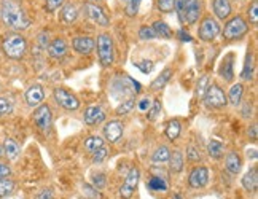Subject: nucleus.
Masks as SVG:
<instances>
[{
    "instance_id": "f257e3e1",
    "label": "nucleus",
    "mask_w": 258,
    "mask_h": 199,
    "mask_svg": "<svg viewBox=\"0 0 258 199\" xmlns=\"http://www.w3.org/2000/svg\"><path fill=\"white\" fill-rule=\"evenodd\" d=\"M0 16H2V23L13 31H24L31 26V19L27 18L18 0H2Z\"/></svg>"
},
{
    "instance_id": "f03ea898",
    "label": "nucleus",
    "mask_w": 258,
    "mask_h": 199,
    "mask_svg": "<svg viewBox=\"0 0 258 199\" xmlns=\"http://www.w3.org/2000/svg\"><path fill=\"white\" fill-rule=\"evenodd\" d=\"M174 10L182 24H195L203 13L201 0H174Z\"/></svg>"
},
{
    "instance_id": "7ed1b4c3",
    "label": "nucleus",
    "mask_w": 258,
    "mask_h": 199,
    "mask_svg": "<svg viewBox=\"0 0 258 199\" xmlns=\"http://www.w3.org/2000/svg\"><path fill=\"white\" fill-rule=\"evenodd\" d=\"M2 51L10 59H21L27 51V40L18 32H8L2 38Z\"/></svg>"
},
{
    "instance_id": "20e7f679",
    "label": "nucleus",
    "mask_w": 258,
    "mask_h": 199,
    "mask_svg": "<svg viewBox=\"0 0 258 199\" xmlns=\"http://www.w3.org/2000/svg\"><path fill=\"white\" fill-rule=\"evenodd\" d=\"M97 56H99V62L102 67H110L115 61V45H113V38L108 32H102L97 37Z\"/></svg>"
},
{
    "instance_id": "39448f33",
    "label": "nucleus",
    "mask_w": 258,
    "mask_h": 199,
    "mask_svg": "<svg viewBox=\"0 0 258 199\" xmlns=\"http://www.w3.org/2000/svg\"><path fill=\"white\" fill-rule=\"evenodd\" d=\"M247 32H249V24H247V21L242 16L237 15V16L231 18L230 21L226 23L222 37L225 40H228V42H233V40L242 38Z\"/></svg>"
},
{
    "instance_id": "423d86ee",
    "label": "nucleus",
    "mask_w": 258,
    "mask_h": 199,
    "mask_svg": "<svg viewBox=\"0 0 258 199\" xmlns=\"http://www.w3.org/2000/svg\"><path fill=\"white\" fill-rule=\"evenodd\" d=\"M203 101H204V105L212 110V108H223L228 104V97L220 86L212 83L207 86V91L203 97Z\"/></svg>"
},
{
    "instance_id": "0eeeda50",
    "label": "nucleus",
    "mask_w": 258,
    "mask_h": 199,
    "mask_svg": "<svg viewBox=\"0 0 258 199\" xmlns=\"http://www.w3.org/2000/svg\"><path fill=\"white\" fill-rule=\"evenodd\" d=\"M53 96H54V101L59 107H62L64 110H69V112H75L80 108V101L77 99L75 94H72L71 91H67L64 88H56L53 91Z\"/></svg>"
},
{
    "instance_id": "6e6552de",
    "label": "nucleus",
    "mask_w": 258,
    "mask_h": 199,
    "mask_svg": "<svg viewBox=\"0 0 258 199\" xmlns=\"http://www.w3.org/2000/svg\"><path fill=\"white\" fill-rule=\"evenodd\" d=\"M220 32H222V29L217 19H214L212 16H206L203 19L200 29H198V37H200L203 42H212V40H215L220 35Z\"/></svg>"
},
{
    "instance_id": "1a4fd4ad",
    "label": "nucleus",
    "mask_w": 258,
    "mask_h": 199,
    "mask_svg": "<svg viewBox=\"0 0 258 199\" xmlns=\"http://www.w3.org/2000/svg\"><path fill=\"white\" fill-rule=\"evenodd\" d=\"M32 119L35 126L40 129L42 132H48L51 129L53 124V113H51V108H49L48 104H42L35 108V112L32 115Z\"/></svg>"
},
{
    "instance_id": "9d476101",
    "label": "nucleus",
    "mask_w": 258,
    "mask_h": 199,
    "mask_svg": "<svg viewBox=\"0 0 258 199\" xmlns=\"http://www.w3.org/2000/svg\"><path fill=\"white\" fill-rule=\"evenodd\" d=\"M83 12H85V16L89 19V21H93L97 26L108 27V24H110V19H108V16L104 13V10L99 5H96L94 2H85Z\"/></svg>"
},
{
    "instance_id": "9b49d317",
    "label": "nucleus",
    "mask_w": 258,
    "mask_h": 199,
    "mask_svg": "<svg viewBox=\"0 0 258 199\" xmlns=\"http://www.w3.org/2000/svg\"><path fill=\"white\" fill-rule=\"evenodd\" d=\"M139 180H141V171H139V167H133L131 171L127 172V175L124 178V183L120 188L121 199H131V196L134 194L136 188L139 185Z\"/></svg>"
},
{
    "instance_id": "f8f14e48",
    "label": "nucleus",
    "mask_w": 258,
    "mask_h": 199,
    "mask_svg": "<svg viewBox=\"0 0 258 199\" xmlns=\"http://www.w3.org/2000/svg\"><path fill=\"white\" fill-rule=\"evenodd\" d=\"M209 182V169L206 166H198L195 167L190 177H188V183H190L191 188L195 190H200V188H204Z\"/></svg>"
},
{
    "instance_id": "ddd939ff",
    "label": "nucleus",
    "mask_w": 258,
    "mask_h": 199,
    "mask_svg": "<svg viewBox=\"0 0 258 199\" xmlns=\"http://www.w3.org/2000/svg\"><path fill=\"white\" fill-rule=\"evenodd\" d=\"M123 131H124V127L120 119H110V121L104 126V136L107 139V142H110V144H116L120 141Z\"/></svg>"
},
{
    "instance_id": "4468645a",
    "label": "nucleus",
    "mask_w": 258,
    "mask_h": 199,
    "mask_svg": "<svg viewBox=\"0 0 258 199\" xmlns=\"http://www.w3.org/2000/svg\"><path fill=\"white\" fill-rule=\"evenodd\" d=\"M72 48H74L75 53L82 54V56H88V54H91L94 51L96 42H94V38H91V37L80 35V37H75L72 40Z\"/></svg>"
},
{
    "instance_id": "2eb2a0df",
    "label": "nucleus",
    "mask_w": 258,
    "mask_h": 199,
    "mask_svg": "<svg viewBox=\"0 0 258 199\" xmlns=\"http://www.w3.org/2000/svg\"><path fill=\"white\" fill-rule=\"evenodd\" d=\"M83 119H85V124L88 126H96V124H101L105 121V112L101 105H89L85 113H83Z\"/></svg>"
},
{
    "instance_id": "dca6fc26",
    "label": "nucleus",
    "mask_w": 258,
    "mask_h": 199,
    "mask_svg": "<svg viewBox=\"0 0 258 199\" xmlns=\"http://www.w3.org/2000/svg\"><path fill=\"white\" fill-rule=\"evenodd\" d=\"M24 99H26V104L29 107H38L42 105L45 101V91L42 85H32L27 88V91L24 93Z\"/></svg>"
},
{
    "instance_id": "f3484780",
    "label": "nucleus",
    "mask_w": 258,
    "mask_h": 199,
    "mask_svg": "<svg viewBox=\"0 0 258 199\" xmlns=\"http://www.w3.org/2000/svg\"><path fill=\"white\" fill-rule=\"evenodd\" d=\"M69 51V43L64 38H54L51 43L48 45V54L53 59H61Z\"/></svg>"
},
{
    "instance_id": "a211bd4d",
    "label": "nucleus",
    "mask_w": 258,
    "mask_h": 199,
    "mask_svg": "<svg viewBox=\"0 0 258 199\" xmlns=\"http://www.w3.org/2000/svg\"><path fill=\"white\" fill-rule=\"evenodd\" d=\"M234 54L230 53V54H226L225 59H223V62L220 65V69H218V74H220V77L225 80V82H233L234 80Z\"/></svg>"
},
{
    "instance_id": "6ab92c4d",
    "label": "nucleus",
    "mask_w": 258,
    "mask_h": 199,
    "mask_svg": "<svg viewBox=\"0 0 258 199\" xmlns=\"http://www.w3.org/2000/svg\"><path fill=\"white\" fill-rule=\"evenodd\" d=\"M225 167H226V171L236 175V174H239L241 172V169H242V158L239 153H236V152H230L226 155L225 158Z\"/></svg>"
},
{
    "instance_id": "aec40b11",
    "label": "nucleus",
    "mask_w": 258,
    "mask_h": 199,
    "mask_svg": "<svg viewBox=\"0 0 258 199\" xmlns=\"http://www.w3.org/2000/svg\"><path fill=\"white\" fill-rule=\"evenodd\" d=\"M59 18H61V21L67 26H71L77 21L78 18V8L75 4H64L61 7V15H59Z\"/></svg>"
},
{
    "instance_id": "412c9836",
    "label": "nucleus",
    "mask_w": 258,
    "mask_h": 199,
    "mask_svg": "<svg viewBox=\"0 0 258 199\" xmlns=\"http://www.w3.org/2000/svg\"><path fill=\"white\" fill-rule=\"evenodd\" d=\"M231 12L233 8L230 0H214V13L220 21H225V19L230 18Z\"/></svg>"
},
{
    "instance_id": "4be33fe9",
    "label": "nucleus",
    "mask_w": 258,
    "mask_h": 199,
    "mask_svg": "<svg viewBox=\"0 0 258 199\" xmlns=\"http://www.w3.org/2000/svg\"><path fill=\"white\" fill-rule=\"evenodd\" d=\"M242 186L250 193L256 191V188H258V169H256V166L249 169L247 174L242 177Z\"/></svg>"
},
{
    "instance_id": "5701e85b",
    "label": "nucleus",
    "mask_w": 258,
    "mask_h": 199,
    "mask_svg": "<svg viewBox=\"0 0 258 199\" xmlns=\"http://www.w3.org/2000/svg\"><path fill=\"white\" fill-rule=\"evenodd\" d=\"M2 147H4V155L10 159V161L16 159L19 156V153H21V147H19V144L12 137H7Z\"/></svg>"
},
{
    "instance_id": "b1692460",
    "label": "nucleus",
    "mask_w": 258,
    "mask_h": 199,
    "mask_svg": "<svg viewBox=\"0 0 258 199\" xmlns=\"http://www.w3.org/2000/svg\"><path fill=\"white\" fill-rule=\"evenodd\" d=\"M169 167H171V172L174 174H180L183 171V164H185V159H183V153L180 150H174L169 156Z\"/></svg>"
},
{
    "instance_id": "393cba45",
    "label": "nucleus",
    "mask_w": 258,
    "mask_h": 199,
    "mask_svg": "<svg viewBox=\"0 0 258 199\" xmlns=\"http://www.w3.org/2000/svg\"><path fill=\"white\" fill-rule=\"evenodd\" d=\"M171 77H172V69L171 67L164 69V71L161 72V75H158L150 83V89L152 91H160V89H163L166 86V83L169 82Z\"/></svg>"
},
{
    "instance_id": "a878e982",
    "label": "nucleus",
    "mask_w": 258,
    "mask_h": 199,
    "mask_svg": "<svg viewBox=\"0 0 258 199\" xmlns=\"http://www.w3.org/2000/svg\"><path fill=\"white\" fill-rule=\"evenodd\" d=\"M169 156H171L169 147H166V145L158 147L156 150H155V153L152 155V164H155V166L164 164V163L169 161Z\"/></svg>"
},
{
    "instance_id": "bb28decb",
    "label": "nucleus",
    "mask_w": 258,
    "mask_h": 199,
    "mask_svg": "<svg viewBox=\"0 0 258 199\" xmlns=\"http://www.w3.org/2000/svg\"><path fill=\"white\" fill-rule=\"evenodd\" d=\"M253 54L249 51L245 56V61H244V67H242V72H241V78L244 82H250L253 78Z\"/></svg>"
},
{
    "instance_id": "cd10ccee",
    "label": "nucleus",
    "mask_w": 258,
    "mask_h": 199,
    "mask_svg": "<svg viewBox=\"0 0 258 199\" xmlns=\"http://www.w3.org/2000/svg\"><path fill=\"white\" fill-rule=\"evenodd\" d=\"M166 137L169 139V141H177L178 139V136H180V132H182V124H180V121L178 119H171L169 123H167V126H166Z\"/></svg>"
},
{
    "instance_id": "c85d7f7f",
    "label": "nucleus",
    "mask_w": 258,
    "mask_h": 199,
    "mask_svg": "<svg viewBox=\"0 0 258 199\" xmlns=\"http://www.w3.org/2000/svg\"><path fill=\"white\" fill-rule=\"evenodd\" d=\"M242 96H244V86L241 83H236L230 88V93H228L226 97L233 105H239L242 101Z\"/></svg>"
},
{
    "instance_id": "c756f323",
    "label": "nucleus",
    "mask_w": 258,
    "mask_h": 199,
    "mask_svg": "<svg viewBox=\"0 0 258 199\" xmlns=\"http://www.w3.org/2000/svg\"><path fill=\"white\" fill-rule=\"evenodd\" d=\"M152 29H153V32H155L156 37H161V38H172L174 37L172 29L167 26L164 21H155Z\"/></svg>"
},
{
    "instance_id": "7c9ffc66",
    "label": "nucleus",
    "mask_w": 258,
    "mask_h": 199,
    "mask_svg": "<svg viewBox=\"0 0 258 199\" xmlns=\"http://www.w3.org/2000/svg\"><path fill=\"white\" fill-rule=\"evenodd\" d=\"M83 147H85V150H86V152L93 153V152L99 150L101 147H104V139H102V137H99V136H89V137L86 139V141H85Z\"/></svg>"
},
{
    "instance_id": "2f4dec72",
    "label": "nucleus",
    "mask_w": 258,
    "mask_h": 199,
    "mask_svg": "<svg viewBox=\"0 0 258 199\" xmlns=\"http://www.w3.org/2000/svg\"><path fill=\"white\" fill-rule=\"evenodd\" d=\"M147 186H148V190H152V191H163V193L167 191V188H169L164 178L158 177V175H153L150 180H148Z\"/></svg>"
},
{
    "instance_id": "473e14b6",
    "label": "nucleus",
    "mask_w": 258,
    "mask_h": 199,
    "mask_svg": "<svg viewBox=\"0 0 258 199\" xmlns=\"http://www.w3.org/2000/svg\"><path fill=\"white\" fill-rule=\"evenodd\" d=\"M207 153H209V156H212L214 159H220L225 153V147L222 142L211 141L209 144H207Z\"/></svg>"
},
{
    "instance_id": "72a5a7b5",
    "label": "nucleus",
    "mask_w": 258,
    "mask_h": 199,
    "mask_svg": "<svg viewBox=\"0 0 258 199\" xmlns=\"http://www.w3.org/2000/svg\"><path fill=\"white\" fill-rule=\"evenodd\" d=\"M15 190H16V183L12 180V178H4V180H0V197L10 196Z\"/></svg>"
},
{
    "instance_id": "f704fd0d",
    "label": "nucleus",
    "mask_w": 258,
    "mask_h": 199,
    "mask_svg": "<svg viewBox=\"0 0 258 199\" xmlns=\"http://www.w3.org/2000/svg\"><path fill=\"white\" fill-rule=\"evenodd\" d=\"M134 107H136V99L134 97H129L127 101H124L121 105H118L116 107V110H115V113L116 115H127V113H131L133 110H134Z\"/></svg>"
},
{
    "instance_id": "c9c22d12",
    "label": "nucleus",
    "mask_w": 258,
    "mask_h": 199,
    "mask_svg": "<svg viewBox=\"0 0 258 199\" xmlns=\"http://www.w3.org/2000/svg\"><path fill=\"white\" fill-rule=\"evenodd\" d=\"M141 2H142V0H127V2H126V10H124L126 16L134 18L139 13V7H141Z\"/></svg>"
},
{
    "instance_id": "e433bc0d",
    "label": "nucleus",
    "mask_w": 258,
    "mask_h": 199,
    "mask_svg": "<svg viewBox=\"0 0 258 199\" xmlns=\"http://www.w3.org/2000/svg\"><path fill=\"white\" fill-rule=\"evenodd\" d=\"M134 67H137L142 74H152L155 69V64H153V61H150V59H144V61H137V62L134 61Z\"/></svg>"
},
{
    "instance_id": "4c0bfd02",
    "label": "nucleus",
    "mask_w": 258,
    "mask_h": 199,
    "mask_svg": "<svg viewBox=\"0 0 258 199\" xmlns=\"http://www.w3.org/2000/svg\"><path fill=\"white\" fill-rule=\"evenodd\" d=\"M13 112V104L8 97H0V118Z\"/></svg>"
},
{
    "instance_id": "58836bf2",
    "label": "nucleus",
    "mask_w": 258,
    "mask_h": 199,
    "mask_svg": "<svg viewBox=\"0 0 258 199\" xmlns=\"http://www.w3.org/2000/svg\"><path fill=\"white\" fill-rule=\"evenodd\" d=\"M160 112H161V102L160 101H155L152 104V107L148 108L147 116H148V119H150V121H155V119L158 118V115H160Z\"/></svg>"
},
{
    "instance_id": "ea45409f",
    "label": "nucleus",
    "mask_w": 258,
    "mask_h": 199,
    "mask_svg": "<svg viewBox=\"0 0 258 199\" xmlns=\"http://www.w3.org/2000/svg\"><path fill=\"white\" fill-rule=\"evenodd\" d=\"M158 10L161 13H171L174 12V0H158Z\"/></svg>"
},
{
    "instance_id": "a19ab883",
    "label": "nucleus",
    "mask_w": 258,
    "mask_h": 199,
    "mask_svg": "<svg viewBox=\"0 0 258 199\" xmlns=\"http://www.w3.org/2000/svg\"><path fill=\"white\" fill-rule=\"evenodd\" d=\"M256 8H258V2L256 0H252V4L249 5V10H247V15H249V21L250 24H256L258 21V13H256Z\"/></svg>"
},
{
    "instance_id": "79ce46f5",
    "label": "nucleus",
    "mask_w": 258,
    "mask_h": 199,
    "mask_svg": "<svg viewBox=\"0 0 258 199\" xmlns=\"http://www.w3.org/2000/svg\"><path fill=\"white\" fill-rule=\"evenodd\" d=\"M207 86H209V77H203L200 82H198V89H196V94L200 99L204 97V94L207 91Z\"/></svg>"
},
{
    "instance_id": "37998d69",
    "label": "nucleus",
    "mask_w": 258,
    "mask_h": 199,
    "mask_svg": "<svg viewBox=\"0 0 258 199\" xmlns=\"http://www.w3.org/2000/svg\"><path fill=\"white\" fill-rule=\"evenodd\" d=\"M139 38H141V40H153V38H156V35H155L152 27L142 26L141 29H139Z\"/></svg>"
},
{
    "instance_id": "c03bdc74",
    "label": "nucleus",
    "mask_w": 258,
    "mask_h": 199,
    "mask_svg": "<svg viewBox=\"0 0 258 199\" xmlns=\"http://www.w3.org/2000/svg\"><path fill=\"white\" fill-rule=\"evenodd\" d=\"M66 0H46L45 2V8L48 13H54L57 8H61L64 5Z\"/></svg>"
},
{
    "instance_id": "a18cd8bd",
    "label": "nucleus",
    "mask_w": 258,
    "mask_h": 199,
    "mask_svg": "<svg viewBox=\"0 0 258 199\" xmlns=\"http://www.w3.org/2000/svg\"><path fill=\"white\" fill-rule=\"evenodd\" d=\"M105 158H107V148L105 147H101L99 150L93 152V163H96V164H101Z\"/></svg>"
},
{
    "instance_id": "49530a36",
    "label": "nucleus",
    "mask_w": 258,
    "mask_h": 199,
    "mask_svg": "<svg viewBox=\"0 0 258 199\" xmlns=\"http://www.w3.org/2000/svg\"><path fill=\"white\" fill-rule=\"evenodd\" d=\"M93 186L96 190L101 191L102 188H105V175L104 174H97V175H93Z\"/></svg>"
},
{
    "instance_id": "de8ad7c7",
    "label": "nucleus",
    "mask_w": 258,
    "mask_h": 199,
    "mask_svg": "<svg viewBox=\"0 0 258 199\" xmlns=\"http://www.w3.org/2000/svg\"><path fill=\"white\" fill-rule=\"evenodd\" d=\"M83 191H85L89 197H91V199H102V196H101V193H99V190H96L94 186L88 185V183L83 185Z\"/></svg>"
},
{
    "instance_id": "09e8293b",
    "label": "nucleus",
    "mask_w": 258,
    "mask_h": 199,
    "mask_svg": "<svg viewBox=\"0 0 258 199\" xmlns=\"http://www.w3.org/2000/svg\"><path fill=\"white\" fill-rule=\"evenodd\" d=\"M34 199H54V191L53 188H43V190H40Z\"/></svg>"
},
{
    "instance_id": "8fccbe9b",
    "label": "nucleus",
    "mask_w": 258,
    "mask_h": 199,
    "mask_svg": "<svg viewBox=\"0 0 258 199\" xmlns=\"http://www.w3.org/2000/svg\"><path fill=\"white\" fill-rule=\"evenodd\" d=\"M186 159H190V161H200V159H201L200 150H198L196 147H190L186 150Z\"/></svg>"
},
{
    "instance_id": "3c124183",
    "label": "nucleus",
    "mask_w": 258,
    "mask_h": 199,
    "mask_svg": "<svg viewBox=\"0 0 258 199\" xmlns=\"http://www.w3.org/2000/svg\"><path fill=\"white\" fill-rule=\"evenodd\" d=\"M10 175H12V167H10L7 163H0V180L8 178Z\"/></svg>"
},
{
    "instance_id": "603ef678",
    "label": "nucleus",
    "mask_w": 258,
    "mask_h": 199,
    "mask_svg": "<svg viewBox=\"0 0 258 199\" xmlns=\"http://www.w3.org/2000/svg\"><path fill=\"white\" fill-rule=\"evenodd\" d=\"M152 107V101H150V97H144V99H141L139 101V104H137V108L141 112H148V108Z\"/></svg>"
},
{
    "instance_id": "864d4df0",
    "label": "nucleus",
    "mask_w": 258,
    "mask_h": 199,
    "mask_svg": "<svg viewBox=\"0 0 258 199\" xmlns=\"http://www.w3.org/2000/svg\"><path fill=\"white\" fill-rule=\"evenodd\" d=\"M177 34H178V38H180L182 42H193V37L188 34L185 29H180V31H178Z\"/></svg>"
},
{
    "instance_id": "5fc2aeb1",
    "label": "nucleus",
    "mask_w": 258,
    "mask_h": 199,
    "mask_svg": "<svg viewBox=\"0 0 258 199\" xmlns=\"http://www.w3.org/2000/svg\"><path fill=\"white\" fill-rule=\"evenodd\" d=\"M38 45H40L42 49L48 48V32H46V34L42 32L40 35H38Z\"/></svg>"
},
{
    "instance_id": "6e6d98bb",
    "label": "nucleus",
    "mask_w": 258,
    "mask_h": 199,
    "mask_svg": "<svg viewBox=\"0 0 258 199\" xmlns=\"http://www.w3.org/2000/svg\"><path fill=\"white\" fill-rule=\"evenodd\" d=\"M242 116L244 118H250L252 116V105L250 104H245L242 107Z\"/></svg>"
},
{
    "instance_id": "4d7b16f0",
    "label": "nucleus",
    "mask_w": 258,
    "mask_h": 199,
    "mask_svg": "<svg viewBox=\"0 0 258 199\" xmlns=\"http://www.w3.org/2000/svg\"><path fill=\"white\" fill-rule=\"evenodd\" d=\"M256 124H252L250 127H249V139H252V141H256L258 139V132H256Z\"/></svg>"
},
{
    "instance_id": "13d9d810",
    "label": "nucleus",
    "mask_w": 258,
    "mask_h": 199,
    "mask_svg": "<svg viewBox=\"0 0 258 199\" xmlns=\"http://www.w3.org/2000/svg\"><path fill=\"white\" fill-rule=\"evenodd\" d=\"M245 155H247V158H252V159H256V156H258V153H256V148H249V150L245 152Z\"/></svg>"
},
{
    "instance_id": "bf43d9fd",
    "label": "nucleus",
    "mask_w": 258,
    "mask_h": 199,
    "mask_svg": "<svg viewBox=\"0 0 258 199\" xmlns=\"http://www.w3.org/2000/svg\"><path fill=\"white\" fill-rule=\"evenodd\" d=\"M172 199H183V197H182V194H178V193H177V194L172 196Z\"/></svg>"
},
{
    "instance_id": "052dcab7",
    "label": "nucleus",
    "mask_w": 258,
    "mask_h": 199,
    "mask_svg": "<svg viewBox=\"0 0 258 199\" xmlns=\"http://www.w3.org/2000/svg\"><path fill=\"white\" fill-rule=\"evenodd\" d=\"M2 156H4V147L0 145V158H2Z\"/></svg>"
},
{
    "instance_id": "680f3d73",
    "label": "nucleus",
    "mask_w": 258,
    "mask_h": 199,
    "mask_svg": "<svg viewBox=\"0 0 258 199\" xmlns=\"http://www.w3.org/2000/svg\"><path fill=\"white\" fill-rule=\"evenodd\" d=\"M121 2H124V4H126V2H127V0H121Z\"/></svg>"
},
{
    "instance_id": "e2e57ef3",
    "label": "nucleus",
    "mask_w": 258,
    "mask_h": 199,
    "mask_svg": "<svg viewBox=\"0 0 258 199\" xmlns=\"http://www.w3.org/2000/svg\"><path fill=\"white\" fill-rule=\"evenodd\" d=\"M91 2H97V0H91Z\"/></svg>"
},
{
    "instance_id": "0e129e2a",
    "label": "nucleus",
    "mask_w": 258,
    "mask_h": 199,
    "mask_svg": "<svg viewBox=\"0 0 258 199\" xmlns=\"http://www.w3.org/2000/svg\"><path fill=\"white\" fill-rule=\"evenodd\" d=\"M0 89H2V86H0Z\"/></svg>"
}]
</instances>
